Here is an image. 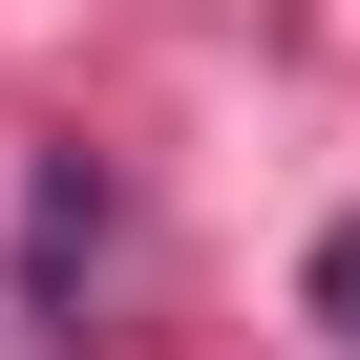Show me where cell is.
<instances>
[{"label":"cell","mask_w":360,"mask_h":360,"mask_svg":"<svg viewBox=\"0 0 360 360\" xmlns=\"http://www.w3.org/2000/svg\"><path fill=\"white\" fill-rule=\"evenodd\" d=\"M318 339H339V360H360V212H339V233H318Z\"/></svg>","instance_id":"1"}]
</instances>
